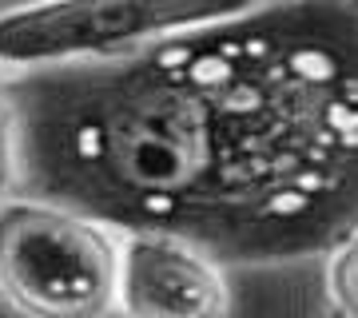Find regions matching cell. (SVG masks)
<instances>
[{
  "label": "cell",
  "mask_w": 358,
  "mask_h": 318,
  "mask_svg": "<svg viewBox=\"0 0 358 318\" xmlns=\"http://www.w3.org/2000/svg\"><path fill=\"white\" fill-rule=\"evenodd\" d=\"M331 298H334V310H338V315L358 318V231L355 235H346V239L334 247Z\"/></svg>",
  "instance_id": "5b68a950"
},
{
  "label": "cell",
  "mask_w": 358,
  "mask_h": 318,
  "mask_svg": "<svg viewBox=\"0 0 358 318\" xmlns=\"http://www.w3.org/2000/svg\"><path fill=\"white\" fill-rule=\"evenodd\" d=\"M259 4L263 0H36L0 13V68L40 72L112 60Z\"/></svg>",
  "instance_id": "3957f363"
},
{
  "label": "cell",
  "mask_w": 358,
  "mask_h": 318,
  "mask_svg": "<svg viewBox=\"0 0 358 318\" xmlns=\"http://www.w3.org/2000/svg\"><path fill=\"white\" fill-rule=\"evenodd\" d=\"M331 318H346V315H338V310H334V315H331Z\"/></svg>",
  "instance_id": "52a82bcc"
},
{
  "label": "cell",
  "mask_w": 358,
  "mask_h": 318,
  "mask_svg": "<svg viewBox=\"0 0 358 318\" xmlns=\"http://www.w3.org/2000/svg\"><path fill=\"white\" fill-rule=\"evenodd\" d=\"M120 287V243L48 199L0 203V294L28 318H103Z\"/></svg>",
  "instance_id": "7a4b0ae2"
},
{
  "label": "cell",
  "mask_w": 358,
  "mask_h": 318,
  "mask_svg": "<svg viewBox=\"0 0 358 318\" xmlns=\"http://www.w3.org/2000/svg\"><path fill=\"white\" fill-rule=\"evenodd\" d=\"M115 306L124 318H227L223 270L195 243L164 231H128L120 243Z\"/></svg>",
  "instance_id": "277c9868"
},
{
  "label": "cell",
  "mask_w": 358,
  "mask_h": 318,
  "mask_svg": "<svg viewBox=\"0 0 358 318\" xmlns=\"http://www.w3.org/2000/svg\"><path fill=\"white\" fill-rule=\"evenodd\" d=\"M16 183L279 263L358 231V0H263L128 56L20 72Z\"/></svg>",
  "instance_id": "6da1fadb"
},
{
  "label": "cell",
  "mask_w": 358,
  "mask_h": 318,
  "mask_svg": "<svg viewBox=\"0 0 358 318\" xmlns=\"http://www.w3.org/2000/svg\"><path fill=\"white\" fill-rule=\"evenodd\" d=\"M16 183V112L8 84L0 80V199L13 191Z\"/></svg>",
  "instance_id": "8992f818"
}]
</instances>
